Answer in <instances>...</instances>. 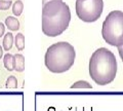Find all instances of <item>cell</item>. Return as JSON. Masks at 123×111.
<instances>
[{"instance_id":"cell-1","label":"cell","mask_w":123,"mask_h":111,"mask_svg":"<svg viewBox=\"0 0 123 111\" xmlns=\"http://www.w3.org/2000/svg\"><path fill=\"white\" fill-rule=\"evenodd\" d=\"M71 21L68 4L62 0H49L42 7V32L46 36L56 37L66 31Z\"/></svg>"},{"instance_id":"cell-2","label":"cell","mask_w":123,"mask_h":111,"mask_svg":"<svg viewBox=\"0 0 123 111\" xmlns=\"http://www.w3.org/2000/svg\"><path fill=\"white\" fill-rule=\"evenodd\" d=\"M117 73V61L114 53L106 47H101L92 53L89 60V75L98 85L113 81Z\"/></svg>"},{"instance_id":"cell-3","label":"cell","mask_w":123,"mask_h":111,"mask_svg":"<svg viewBox=\"0 0 123 111\" xmlns=\"http://www.w3.org/2000/svg\"><path fill=\"white\" fill-rule=\"evenodd\" d=\"M76 52L73 45L66 41H60L50 45L45 53V66L52 73H64L75 62Z\"/></svg>"},{"instance_id":"cell-4","label":"cell","mask_w":123,"mask_h":111,"mask_svg":"<svg viewBox=\"0 0 123 111\" xmlns=\"http://www.w3.org/2000/svg\"><path fill=\"white\" fill-rule=\"evenodd\" d=\"M102 35L104 40L112 46L123 45V11L113 10L103 23Z\"/></svg>"},{"instance_id":"cell-5","label":"cell","mask_w":123,"mask_h":111,"mask_svg":"<svg viewBox=\"0 0 123 111\" xmlns=\"http://www.w3.org/2000/svg\"><path fill=\"white\" fill-rule=\"evenodd\" d=\"M103 9V0H76V13L83 22L98 21L102 16Z\"/></svg>"},{"instance_id":"cell-6","label":"cell","mask_w":123,"mask_h":111,"mask_svg":"<svg viewBox=\"0 0 123 111\" xmlns=\"http://www.w3.org/2000/svg\"><path fill=\"white\" fill-rule=\"evenodd\" d=\"M14 70L18 72H23L25 70V57L22 53L14 55Z\"/></svg>"},{"instance_id":"cell-7","label":"cell","mask_w":123,"mask_h":111,"mask_svg":"<svg viewBox=\"0 0 123 111\" xmlns=\"http://www.w3.org/2000/svg\"><path fill=\"white\" fill-rule=\"evenodd\" d=\"M5 26L10 31H18L20 29V22L14 17H7L5 19Z\"/></svg>"},{"instance_id":"cell-8","label":"cell","mask_w":123,"mask_h":111,"mask_svg":"<svg viewBox=\"0 0 123 111\" xmlns=\"http://www.w3.org/2000/svg\"><path fill=\"white\" fill-rule=\"evenodd\" d=\"M3 64H4L6 70L8 71L14 70V56L11 55V53H6L3 57Z\"/></svg>"},{"instance_id":"cell-9","label":"cell","mask_w":123,"mask_h":111,"mask_svg":"<svg viewBox=\"0 0 123 111\" xmlns=\"http://www.w3.org/2000/svg\"><path fill=\"white\" fill-rule=\"evenodd\" d=\"M13 35L12 33H6L4 35V38H3V48H4L5 52H8L9 49H11V47H12V44H13Z\"/></svg>"},{"instance_id":"cell-10","label":"cell","mask_w":123,"mask_h":111,"mask_svg":"<svg viewBox=\"0 0 123 111\" xmlns=\"http://www.w3.org/2000/svg\"><path fill=\"white\" fill-rule=\"evenodd\" d=\"M14 44L18 52H22L25 48V36L22 33H18L14 37Z\"/></svg>"},{"instance_id":"cell-11","label":"cell","mask_w":123,"mask_h":111,"mask_svg":"<svg viewBox=\"0 0 123 111\" xmlns=\"http://www.w3.org/2000/svg\"><path fill=\"white\" fill-rule=\"evenodd\" d=\"M23 9H24V3H23L21 0H18L15 1L12 5V13L14 16L17 17H20L22 13H23Z\"/></svg>"},{"instance_id":"cell-12","label":"cell","mask_w":123,"mask_h":111,"mask_svg":"<svg viewBox=\"0 0 123 111\" xmlns=\"http://www.w3.org/2000/svg\"><path fill=\"white\" fill-rule=\"evenodd\" d=\"M91 85H89V82L85 80H79L71 85V89H91Z\"/></svg>"},{"instance_id":"cell-13","label":"cell","mask_w":123,"mask_h":111,"mask_svg":"<svg viewBox=\"0 0 123 111\" xmlns=\"http://www.w3.org/2000/svg\"><path fill=\"white\" fill-rule=\"evenodd\" d=\"M6 87L7 89H17L18 87V80L15 76H9L6 80Z\"/></svg>"},{"instance_id":"cell-14","label":"cell","mask_w":123,"mask_h":111,"mask_svg":"<svg viewBox=\"0 0 123 111\" xmlns=\"http://www.w3.org/2000/svg\"><path fill=\"white\" fill-rule=\"evenodd\" d=\"M12 4L10 0H0V10H7Z\"/></svg>"},{"instance_id":"cell-15","label":"cell","mask_w":123,"mask_h":111,"mask_svg":"<svg viewBox=\"0 0 123 111\" xmlns=\"http://www.w3.org/2000/svg\"><path fill=\"white\" fill-rule=\"evenodd\" d=\"M4 32H5V26L3 23L0 22V37H2L4 35Z\"/></svg>"},{"instance_id":"cell-16","label":"cell","mask_w":123,"mask_h":111,"mask_svg":"<svg viewBox=\"0 0 123 111\" xmlns=\"http://www.w3.org/2000/svg\"><path fill=\"white\" fill-rule=\"evenodd\" d=\"M118 52H119V56H120V58L122 60L123 62V45H121V46H118Z\"/></svg>"},{"instance_id":"cell-17","label":"cell","mask_w":123,"mask_h":111,"mask_svg":"<svg viewBox=\"0 0 123 111\" xmlns=\"http://www.w3.org/2000/svg\"><path fill=\"white\" fill-rule=\"evenodd\" d=\"M2 57H3V48H2L1 45H0V60H1Z\"/></svg>"},{"instance_id":"cell-18","label":"cell","mask_w":123,"mask_h":111,"mask_svg":"<svg viewBox=\"0 0 123 111\" xmlns=\"http://www.w3.org/2000/svg\"><path fill=\"white\" fill-rule=\"evenodd\" d=\"M47 1H49V0H42V3H43V4H44V3H46Z\"/></svg>"}]
</instances>
